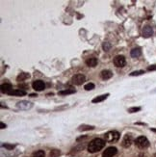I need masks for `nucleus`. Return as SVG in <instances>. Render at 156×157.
Masks as SVG:
<instances>
[{"label":"nucleus","mask_w":156,"mask_h":157,"mask_svg":"<svg viewBox=\"0 0 156 157\" xmlns=\"http://www.w3.org/2000/svg\"><path fill=\"white\" fill-rule=\"evenodd\" d=\"M147 71H156V65H152L147 67Z\"/></svg>","instance_id":"26"},{"label":"nucleus","mask_w":156,"mask_h":157,"mask_svg":"<svg viewBox=\"0 0 156 157\" xmlns=\"http://www.w3.org/2000/svg\"><path fill=\"white\" fill-rule=\"evenodd\" d=\"M126 64V61H125V58L124 56L123 55H118L114 58V65L116 66L117 67H124Z\"/></svg>","instance_id":"5"},{"label":"nucleus","mask_w":156,"mask_h":157,"mask_svg":"<svg viewBox=\"0 0 156 157\" xmlns=\"http://www.w3.org/2000/svg\"><path fill=\"white\" fill-rule=\"evenodd\" d=\"M84 89H85L86 91H92V90H93V89H94V84L93 83H88V84L85 85Z\"/></svg>","instance_id":"21"},{"label":"nucleus","mask_w":156,"mask_h":157,"mask_svg":"<svg viewBox=\"0 0 156 157\" xmlns=\"http://www.w3.org/2000/svg\"><path fill=\"white\" fill-rule=\"evenodd\" d=\"M145 73V71H136L130 73V76H138V75H142V74Z\"/></svg>","instance_id":"22"},{"label":"nucleus","mask_w":156,"mask_h":157,"mask_svg":"<svg viewBox=\"0 0 156 157\" xmlns=\"http://www.w3.org/2000/svg\"><path fill=\"white\" fill-rule=\"evenodd\" d=\"M32 87H33V89H34L35 91L40 92V91L44 90L45 84H44V82L42 81V80H36V81H34V82H33Z\"/></svg>","instance_id":"6"},{"label":"nucleus","mask_w":156,"mask_h":157,"mask_svg":"<svg viewBox=\"0 0 156 157\" xmlns=\"http://www.w3.org/2000/svg\"><path fill=\"white\" fill-rule=\"evenodd\" d=\"M108 97H109V94H102V95H99V97H97V98H94L92 102L93 103H98V102H101V101H103L105 100Z\"/></svg>","instance_id":"14"},{"label":"nucleus","mask_w":156,"mask_h":157,"mask_svg":"<svg viewBox=\"0 0 156 157\" xmlns=\"http://www.w3.org/2000/svg\"><path fill=\"white\" fill-rule=\"evenodd\" d=\"M135 145L139 148H146L150 146V141L146 138L145 136H140L136 140H135Z\"/></svg>","instance_id":"3"},{"label":"nucleus","mask_w":156,"mask_h":157,"mask_svg":"<svg viewBox=\"0 0 156 157\" xmlns=\"http://www.w3.org/2000/svg\"><path fill=\"white\" fill-rule=\"evenodd\" d=\"M105 144H106L105 140H102L100 138H96L90 142L89 146H88V151L91 153L97 152L105 147Z\"/></svg>","instance_id":"1"},{"label":"nucleus","mask_w":156,"mask_h":157,"mask_svg":"<svg viewBox=\"0 0 156 157\" xmlns=\"http://www.w3.org/2000/svg\"><path fill=\"white\" fill-rule=\"evenodd\" d=\"M94 128V126L93 125H86V124H83V125H80L78 130L79 131H85V130H93Z\"/></svg>","instance_id":"18"},{"label":"nucleus","mask_w":156,"mask_h":157,"mask_svg":"<svg viewBox=\"0 0 156 157\" xmlns=\"http://www.w3.org/2000/svg\"><path fill=\"white\" fill-rule=\"evenodd\" d=\"M30 77V74L29 73H27V72H21L19 74V75L17 77V80L18 81V82H20V81H24V80H26L27 78H29Z\"/></svg>","instance_id":"17"},{"label":"nucleus","mask_w":156,"mask_h":157,"mask_svg":"<svg viewBox=\"0 0 156 157\" xmlns=\"http://www.w3.org/2000/svg\"><path fill=\"white\" fill-rule=\"evenodd\" d=\"M104 139L108 143H116L120 139V133L118 131H109L104 135Z\"/></svg>","instance_id":"2"},{"label":"nucleus","mask_w":156,"mask_h":157,"mask_svg":"<svg viewBox=\"0 0 156 157\" xmlns=\"http://www.w3.org/2000/svg\"><path fill=\"white\" fill-rule=\"evenodd\" d=\"M30 97H31V98H34V97H38V95H37V94H30Z\"/></svg>","instance_id":"27"},{"label":"nucleus","mask_w":156,"mask_h":157,"mask_svg":"<svg viewBox=\"0 0 156 157\" xmlns=\"http://www.w3.org/2000/svg\"><path fill=\"white\" fill-rule=\"evenodd\" d=\"M13 91V86L9 83H5V84H2L1 85V92L2 93H5V94H8L10 92Z\"/></svg>","instance_id":"12"},{"label":"nucleus","mask_w":156,"mask_h":157,"mask_svg":"<svg viewBox=\"0 0 156 157\" xmlns=\"http://www.w3.org/2000/svg\"><path fill=\"white\" fill-rule=\"evenodd\" d=\"M102 47H103L104 51H108V50H109V49L111 48V44H110L109 43H103Z\"/></svg>","instance_id":"24"},{"label":"nucleus","mask_w":156,"mask_h":157,"mask_svg":"<svg viewBox=\"0 0 156 157\" xmlns=\"http://www.w3.org/2000/svg\"><path fill=\"white\" fill-rule=\"evenodd\" d=\"M100 76L103 80H108V79H110L113 76V72L111 71H109V70H104V71H101Z\"/></svg>","instance_id":"11"},{"label":"nucleus","mask_w":156,"mask_h":157,"mask_svg":"<svg viewBox=\"0 0 156 157\" xmlns=\"http://www.w3.org/2000/svg\"><path fill=\"white\" fill-rule=\"evenodd\" d=\"M33 106V104L29 101H26V100H22V101H19L17 102V107L21 109V110H28V109H31Z\"/></svg>","instance_id":"9"},{"label":"nucleus","mask_w":156,"mask_h":157,"mask_svg":"<svg viewBox=\"0 0 156 157\" xmlns=\"http://www.w3.org/2000/svg\"><path fill=\"white\" fill-rule=\"evenodd\" d=\"M141 54H142V50L141 48H133L130 52V55L131 57L133 58H138L141 56Z\"/></svg>","instance_id":"16"},{"label":"nucleus","mask_w":156,"mask_h":157,"mask_svg":"<svg viewBox=\"0 0 156 157\" xmlns=\"http://www.w3.org/2000/svg\"><path fill=\"white\" fill-rule=\"evenodd\" d=\"M133 143V136L131 134H126L124 137V140H123V143H121V145H123L124 147H129L131 146V144Z\"/></svg>","instance_id":"8"},{"label":"nucleus","mask_w":156,"mask_h":157,"mask_svg":"<svg viewBox=\"0 0 156 157\" xmlns=\"http://www.w3.org/2000/svg\"><path fill=\"white\" fill-rule=\"evenodd\" d=\"M98 63V61L97 58H94V57H92V58H89V59H87L86 60V64L87 66H89L91 67H94Z\"/></svg>","instance_id":"13"},{"label":"nucleus","mask_w":156,"mask_h":157,"mask_svg":"<svg viewBox=\"0 0 156 157\" xmlns=\"http://www.w3.org/2000/svg\"><path fill=\"white\" fill-rule=\"evenodd\" d=\"M140 110H141V107H132V108L128 109V112L129 113H136V112H139Z\"/></svg>","instance_id":"23"},{"label":"nucleus","mask_w":156,"mask_h":157,"mask_svg":"<svg viewBox=\"0 0 156 157\" xmlns=\"http://www.w3.org/2000/svg\"><path fill=\"white\" fill-rule=\"evenodd\" d=\"M4 147H6L7 149H13V148H15V146H13V145H8V144H5V145H4Z\"/></svg>","instance_id":"25"},{"label":"nucleus","mask_w":156,"mask_h":157,"mask_svg":"<svg viewBox=\"0 0 156 157\" xmlns=\"http://www.w3.org/2000/svg\"><path fill=\"white\" fill-rule=\"evenodd\" d=\"M118 152V149L117 147H108L106 148L104 152L102 153V157H113L117 154Z\"/></svg>","instance_id":"7"},{"label":"nucleus","mask_w":156,"mask_h":157,"mask_svg":"<svg viewBox=\"0 0 156 157\" xmlns=\"http://www.w3.org/2000/svg\"><path fill=\"white\" fill-rule=\"evenodd\" d=\"M86 80V77L85 75L81 73H78V74H75L74 76H72L71 78V81L74 85H82Z\"/></svg>","instance_id":"4"},{"label":"nucleus","mask_w":156,"mask_h":157,"mask_svg":"<svg viewBox=\"0 0 156 157\" xmlns=\"http://www.w3.org/2000/svg\"><path fill=\"white\" fill-rule=\"evenodd\" d=\"M44 156H45V152L44 151H38L33 153L32 157H44Z\"/></svg>","instance_id":"20"},{"label":"nucleus","mask_w":156,"mask_h":157,"mask_svg":"<svg viewBox=\"0 0 156 157\" xmlns=\"http://www.w3.org/2000/svg\"><path fill=\"white\" fill-rule=\"evenodd\" d=\"M142 34H143V36L145 38H150L152 36V34H153V29H152V27L150 26V25H146L145 26L144 28H143V31H142Z\"/></svg>","instance_id":"10"},{"label":"nucleus","mask_w":156,"mask_h":157,"mask_svg":"<svg viewBox=\"0 0 156 157\" xmlns=\"http://www.w3.org/2000/svg\"><path fill=\"white\" fill-rule=\"evenodd\" d=\"M75 93V90H65V91H60L58 94L60 95H66V94H71Z\"/></svg>","instance_id":"19"},{"label":"nucleus","mask_w":156,"mask_h":157,"mask_svg":"<svg viewBox=\"0 0 156 157\" xmlns=\"http://www.w3.org/2000/svg\"><path fill=\"white\" fill-rule=\"evenodd\" d=\"M26 92L22 91V90H13L12 92L9 93V95H15V97H22V95H25Z\"/></svg>","instance_id":"15"},{"label":"nucleus","mask_w":156,"mask_h":157,"mask_svg":"<svg viewBox=\"0 0 156 157\" xmlns=\"http://www.w3.org/2000/svg\"><path fill=\"white\" fill-rule=\"evenodd\" d=\"M1 128H6V124H4L3 122H1Z\"/></svg>","instance_id":"28"}]
</instances>
